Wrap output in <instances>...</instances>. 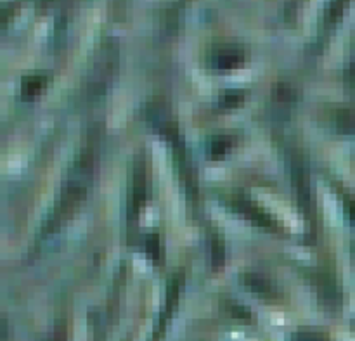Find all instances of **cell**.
Segmentation results:
<instances>
[{
	"instance_id": "1",
	"label": "cell",
	"mask_w": 355,
	"mask_h": 341,
	"mask_svg": "<svg viewBox=\"0 0 355 341\" xmlns=\"http://www.w3.org/2000/svg\"><path fill=\"white\" fill-rule=\"evenodd\" d=\"M231 204L234 207V210H238L239 213H243L246 218L255 222V224L267 229H274V231H281V225L277 224L276 218L269 211L263 210V207H260L252 198L245 196V194H232Z\"/></svg>"
},
{
	"instance_id": "2",
	"label": "cell",
	"mask_w": 355,
	"mask_h": 341,
	"mask_svg": "<svg viewBox=\"0 0 355 341\" xmlns=\"http://www.w3.org/2000/svg\"><path fill=\"white\" fill-rule=\"evenodd\" d=\"M146 200V180H144V165L139 163L135 166V175H134V184H132V193L130 200H128V217L130 220H134V217H137L139 211H141L142 204Z\"/></svg>"
},
{
	"instance_id": "3",
	"label": "cell",
	"mask_w": 355,
	"mask_h": 341,
	"mask_svg": "<svg viewBox=\"0 0 355 341\" xmlns=\"http://www.w3.org/2000/svg\"><path fill=\"white\" fill-rule=\"evenodd\" d=\"M243 283L253 291V293L260 295L263 298H270L274 295V288L267 277L260 276V274H245L243 276Z\"/></svg>"
},
{
	"instance_id": "4",
	"label": "cell",
	"mask_w": 355,
	"mask_h": 341,
	"mask_svg": "<svg viewBox=\"0 0 355 341\" xmlns=\"http://www.w3.org/2000/svg\"><path fill=\"white\" fill-rule=\"evenodd\" d=\"M47 85V76L42 73H35V75L24 76L21 82V94L24 99H33L35 96L40 94V90Z\"/></svg>"
},
{
	"instance_id": "5",
	"label": "cell",
	"mask_w": 355,
	"mask_h": 341,
	"mask_svg": "<svg viewBox=\"0 0 355 341\" xmlns=\"http://www.w3.org/2000/svg\"><path fill=\"white\" fill-rule=\"evenodd\" d=\"M234 139L231 135H217L210 141V148H208V152H210L211 158H222V156L227 155L229 151L232 149L234 146Z\"/></svg>"
},
{
	"instance_id": "6",
	"label": "cell",
	"mask_w": 355,
	"mask_h": 341,
	"mask_svg": "<svg viewBox=\"0 0 355 341\" xmlns=\"http://www.w3.org/2000/svg\"><path fill=\"white\" fill-rule=\"evenodd\" d=\"M243 62V54L236 51H225L220 52L215 59V64L217 68H224V69H231V68H238L239 64Z\"/></svg>"
},
{
	"instance_id": "7",
	"label": "cell",
	"mask_w": 355,
	"mask_h": 341,
	"mask_svg": "<svg viewBox=\"0 0 355 341\" xmlns=\"http://www.w3.org/2000/svg\"><path fill=\"white\" fill-rule=\"evenodd\" d=\"M246 90L245 89H227L220 96V104L224 107H236L245 100Z\"/></svg>"
},
{
	"instance_id": "8",
	"label": "cell",
	"mask_w": 355,
	"mask_h": 341,
	"mask_svg": "<svg viewBox=\"0 0 355 341\" xmlns=\"http://www.w3.org/2000/svg\"><path fill=\"white\" fill-rule=\"evenodd\" d=\"M146 253H148V256L153 262H159L162 260V245H159V236L156 232H151L146 238Z\"/></svg>"
},
{
	"instance_id": "9",
	"label": "cell",
	"mask_w": 355,
	"mask_h": 341,
	"mask_svg": "<svg viewBox=\"0 0 355 341\" xmlns=\"http://www.w3.org/2000/svg\"><path fill=\"white\" fill-rule=\"evenodd\" d=\"M336 125L342 128L343 132H349V134H354L355 132V113L349 110H343L336 114Z\"/></svg>"
},
{
	"instance_id": "10",
	"label": "cell",
	"mask_w": 355,
	"mask_h": 341,
	"mask_svg": "<svg viewBox=\"0 0 355 341\" xmlns=\"http://www.w3.org/2000/svg\"><path fill=\"white\" fill-rule=\"evenodd\" d=\"M211 262L215 267L224 263V245L218 239H214V243H211Z\"/></svg>"
},
{
	"instance_id": "11",
	"label": "cell",
	"mask_w": 355,
	"mask_h": 341,
	"mask_svg": "<svg viewBox=\"0 0 355 341\" xmlns=\"http://www.w3.org/2000/svg\"><path fill=\"white\" fill-rule=\"evenodd\" d=\"M276 94H277V99H293L295 97V90L291 89L290 85H286V83H279V85L276 87Z\"/></svg>"
},
{
	"instance_id": "12",
	"label": "cell",
	"mask_w": 355,
	"mask_h": 341,
	"mask_svg": "<svg viewBox=\"0 0 355 341\" xmlns=\"http://www.w3.org/2000/svg\"><path fill=\"white\" fill-rule=\"evenodd\" d=\"M231 312L234 315H238V317H250V311L248 308H245L243 307V305H239V304H232L231 305Z\"/></svg>"
},
{
	"instance_id": "13",
	"label": "cell",
	"mask_w": 355,
	"mask_h": 341,
	"mask_svg": "<svg viewBox=\"0 0 355 341\" xmlns=\"http://www.w3.org/2000/svg\"><path fill=\"white\" fill-rule=\"evenodd\" d=\"M297 341H324L321 335H315V333H300L297 336Z\"/></svg>"
},
{
	"instance_id": "14",
	"label": "cell",
	"mask_w": 355,
	"mask_h": 341,
	"mask_svg": "<svg viewBox=\"0 0 355 341\" xmlns=\"http://www.w3.org/2000/svg\"><path fill=\"white\" fill-rule=\"evenodd\" d=\"M349 213H350V218L355 222V200L349 201Z\"/></svg>"
}]
</instances>
